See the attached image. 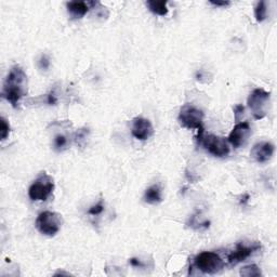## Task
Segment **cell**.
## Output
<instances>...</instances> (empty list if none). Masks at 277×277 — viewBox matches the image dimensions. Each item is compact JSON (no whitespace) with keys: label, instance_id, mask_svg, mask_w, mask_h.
I'll return each instance as SVG.
<instances>
[{"label":"cell","instance_id":"3","mask_svg":"<svg viewBox=\"0 0 277 277\" xmlns=\"http://www.w3.org/2000/svg\"><path fill=\"white\" fill-rule=\"evenodd\" d=\"M54 191V181L46 171L39 173L29 188V196L32 202H46Z\"/></svg>","mask_w":277,"mask_h":277},{"label":"cell","instance_id":"11","mask_svg":"<svg viewBox=\"0 0 277 277\" xmlns=\"http://www.w3.org/2000/svg\"><path fill=\"white\" fill-rule=\"evenodd\" d=\"M275 152V146L270 142H260L253 145L251 149L250 156L254 161L259 164H265L272 159Z\"/></svg>","mask_w":277,"mask_h":277},{"label":"cell","instance_id":"23","mask_svg":"<svg viewBox=\"0 0 277 277\" xmlns=\"http://www.w3.org/2000/svg\"><path fill=\"white\" fill-rule=\"evenodd\" d=\"M244 112H245V107H244L243 105H236L234 107V115H235V122L238 123L240 122V118L241 116L244 115Z\"/></svg>","mask_w":277,"mask_h":277},{"label":"cell","instance_id":"6","mask_svg":"<svg viewBox=\"0 0 277 277\" xmlns=\"http://www.w3.org/2000/svg\"><path fill=\"white\" fill-rule=\"evenodd\" d=\"M271 93L264 89L257 88L254 89L250 95L248 96L247 104L248 107L250 108L254 119H263L268 114V105L270 102Z\"/></svg>","mask_w":277,"mask_h":277},{"label":"cell","instance_id":"21","mask_svg":"<svg viewBox=\"0 0 277 277\" xmlns=\"http://www.w3.org/2000/svg\"><path fill=\"white\" fill-rule=\"evenodd\" d=\"M50 59H49L46 54H42L39 61H38V66H39L41 70H48V68L50 67Z\"/></svg>","mask_w":277,"mask_h":277},{"label":"cell","instance_id":"10","mask_svg":"<svg viewBox=\"0 0 277 277\" xmlns=\"http://www.w3.org/2000/svg\"><path fill=\"white\" fill-rule=\"evenodd\" d=\"M131 132L137 140L146 141L154 134V128L149 119L143 117H135L132 121Z\"/></svg>","mask_w":277,"mask_h":277},{"label":"cell","instance_id":"13","mask_svg":"<svg viewBox=\"0 0 277 277\" xmlns=\"http://www.w3.org/2000/svg\"><path fill=\"white\" fill-rule=\"evenodd\" d=\"M143 199L145 203H148L150 205H157L161 203L162 202L161 188L158 184H154V185L146 188Z\"/></svg>","mask_w":277,"mask_h":277},{"label":"cell","instance_id":"2","mask_svg":"<svg viewBox=\"0 0 277 277\" xmlns=\"http://www.w3.org/2000/svg\"><path fill=\"white\" fill-rule=\"evenodd\" d=\"M204 117H205V115H204L203 111L191 104H184L181 107L180 113H179V117H178V121H179V123H180L182 127L187 128V129H196L198 131V134H197L198 144L205 134V130H204V126H203Z\"/></svg>","mask_w":277,"mask_h":277},{"label":"cell","instance_id":"8","mask_svg":"<svg viewBox=\"0 0 277 277\" xmlns=\"http://www.w3.org/2000/svg\"><path fill=\"white\" fill-rule=\"evenodd\" d=\"M261 249V245L259 243H252L250 245H246L245 243H238L236 245V249L233 251L229 258H227V262L231 267H235L238 263L246 261L252 254Z\"/></svg>","mask_w":277,"mask_h":277},{"label":"cell","instance_id":"12","mask_svg":"<svg viewBox=\"0 0 277 277\" xmlns=\"http://www.w3.org/2000/svg\"><path fill=\"white\" fill-rule=\"evenodd\" d=\"M91 4L92 2L69 1L66 3V8L69 15L72 16V19L78 20V19H83L84 16L88 13Z\"/></svg>","mask_w":277,"mask_h":277},{"label":"cell","instance_id":"25","mask_svg":"<svg viewBox=\"0 0 277 277\" xmlns=\"http://www.w3.org/2000/svg\"><path fill=\"white\" fill-rule=\"evenodd\" d=\"M210 3L215 5V7H224V8L231 4L230 1H214V0H211Z\"/></svg>","mask_w":277,"mask_h":277},{"label":"cell","instance_id":"15","mask_svg":"<svg viewBox=\"0 0 277 277\" xmlns=\"http://www.w3.org/2000/svg\"><path fill=\"white\" fill-rule=\"evenodd\" d=\"M167 4L168 2L165 1V0H161V1H158V0H150V1L146 2V5H148V8L152 13L160 16L167 15L168 13Z\"/></svg>","mask_w":277,"mask_h":277},{"label":"cell","instance_id":"18","mask_svg":"<svg viewBox=\"0 0 277 277\" xmlns=\"http://www.w3.org/2000/svg\"><path fill=\"white\" fill-rule=\"evenodd\" d=\"M241 275L245 277H258L261 276L262 272L256 264H249L241 270Z\"/></svg>","mask_w":277,"mask_h":277},{"label":"cell","instance_id":"4","mask_svg":"<svg viewBox=\"0 0 277 277\" xmlns=\"http://www.w3.org/2000/svg\"><path fill=\"white\" fill-rule=\"evenodd\" d=\"M63 224L62 215L53 211H43L37 216L35 226L38 232L45 236H56Z\"/></svg>","mask_w":277,"mask_h":277},{"label":"cell","instance_id":"5","mask_svg":"<svg viewBox=\"0 0 277 277\" xmlns=\"http://www.w3.org/2000/svg\"><path fill=\"white\" fill-rule=\"evenodd\" d=\"M194 267L204 274L214 275L223 270L224 262L215 252L204 251L195 257Z\"/></svg>","mask_w":277,"mask_h":277},{"label":"cell","instance_id":"9","mask_svg":"<svg viewBox=\"0 0 277 277\" xmlns=\"http://www.w3.org/2000/svg\"><path fill=\"white\" fill-rule=\"evenodd\" d=\"M251 135V128L248 122L237 123L229 134V142L233 148L240 149L245 145Z\"/></svg>","mask_w":277,"mask_h":277},{"label":"cell","instance_id":"14","mask_svg":"<svg viewBox=\"0 0 277 277\" xmlns=\"http://www.w3.org/2000/svg\"><path fill=\"white\" fill-rule=\"evenodd\" d=\"M69 144L70 139L67 134L58 133L54 135L52 148L54 151L58 152V153H62L65 150H67L69 148Z\"/></svg>","mask_w":277,"mask_h":277},{"label":"cell","instance_id":"7","mask_svg":"<svg viewBox=\"0 0 277 277\" xmlns=\"http://www.w3.org/2000/svg\"><path fill=\"white\" fill-rule=\"evenodd\" d=\"M199 144H202L208 153L215 157H219V158H223L230 154V146L227 141L224 138L218 137V135L204 134Z\"/></svg>","mask_w":277,"mask_h":277},{"label":"cell","instance_id":"19","mask_svg":"<svg viewBox=\"0 0 277 277\" xmlns=\"http://www.w3.org/2000/svg\"><path fill=\"white\" fill-rule=\"evenodd\" d=\"M104 202H103V199H100L99 202L96 204H94L93 206H91L88 210V215L91 216H97V215H101L103 214V211H104Z\"/></svg>","mask_w":277,"mask_h":277},{"label":"cell","instance_id":"1","mask_svg":"<svg viewBox=\"0 0 277 277\" xmlns=\"http://www.w3.org/2000/svg\"><path fill=\"white\" fill-rule=\"evenodd\" d=\"M27 94V75L20 65L10 68L2 87L1 96L14 108L18 107L21 99Z\"/></svg>","mask_w":277,"mask_h":277},{"label":"cell","instance_id":"20","mask_svg":"<svg viewBox=\"0 0 277 277\" xmlns=\"http://www.w3.org/2000/svg\"><path fill=\"white\" fill-rule=\"evenodd\" d=\"M0 126H1V128H0L1 129L0 130V138H1V141H4L10 134V124L4 117L0 118Z\"/></svg>","mask_w":277,"mask_h":277},{"label":"cell","instance_id":"24","mask_svg":"<svg viewBox=\"0 0 277 277\" xmlns=\"http://www.w3.org/2000/svg\"><path fill=\"white\" fill-rule=\"evenodd\" d=\"M129 263L132 265L133 268H143L144 267V264L142 263V261H141L140 259H137V258H131L129 260Z\"/></svg>","mask_w":277,"mask_h":277},{"label":"cell","instance_id":"16","mask_svg":"<svg viewBox=\"0 0 277 277\" xmlns=\"http://www.w3.org/2000/svg\"><path fill=\"white\" fill-rule=\"evenodd\" d=\"M88 137H89V129L88 128H81L74 133L73 141L78 146H80V148H84V146L86 145L87 139H88Z\"/></svg>","mask_w":277,"mask_h":277},{"label":"cell","instance_id":"17","mask_svg":"<svg viewBox=\"0 0 277 277\" xmlns=\"http://www.w3.org/2000/svg\"><path fill=\"white\" fill-rule=\"evenodd\" d=\"M254 16H256V20L259 23H261L268 16V7L267 2L265 1H259L254 8Z\"/></svg>","mask_w":277,"mask_h":277},{"label":"cell","instance_id":"22","mask_svg":"<svg viewBox=\"0 0 277 277\" xmlns=\"http://www.w3.org/2000/svg\"><path fill=\"white\" fill-rule=\"evenodd\" d=\"M46 103L48 105H57L58 104V96L56 92L51 91L50 93L46 95Z\"/></svg>","mask_w":277,"mask_h":277}]
</instances>
